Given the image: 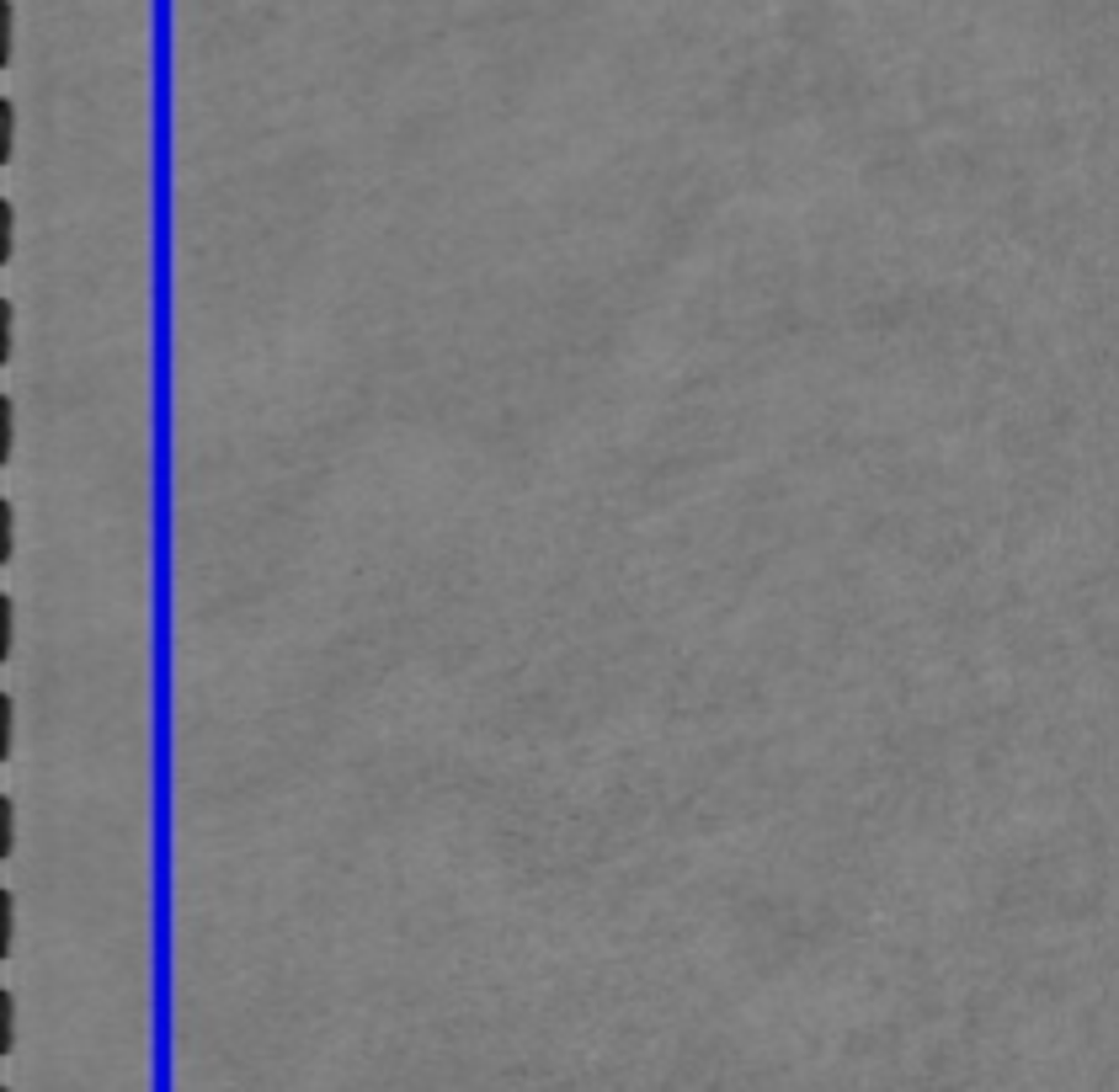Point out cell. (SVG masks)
<instances>
[{
  "label": "cell",
  "instance_id": "6da1fadb",
  "mask_svg": "<svg viewBox=\"0 0 1119 1092\" xmlns=\"http://www.w3.org/2000/svg\"><path fill=\"white\" fill-rule=\"evenodd\" d=\"M17 996H11V986L0 991V1056H11L17 1050Z\"/></svg>",
  "mask_w": 1119,
  "mask_h": 1092
},
{
  "label": "cell",
  "instance_id": "7a4b0ae2",
  "mask_svg": "<svg viewBox=\"0 0 1119 1092\" xmlns=\"http://www.w3.org/2000/svg\"><path fill=\"white\" fill-rule=\"evenodd\" d=\"M11 448H17V405L11 394H0V464H11Z\"/></svg>",
  "mask_w": 1119,
  "mask_h": 1092
},
{
  "label": "cell",
  "instance_id": "3957f363",
  "mask_svg": "<svg viewBox=\"0 0 1119 1092\" xmlns=\"http://www.w3.org/2000/svg\"><path fill=\"white\" fill-rule=\"evenodd\" d=\"M11 150H17V102L0 97V161L11 166Z\"/></svg>",
  "mask_w": 1119,
  "mask_h": 1092
},
{
  "label": "cell",
  "instance_id": "277c9868",
  "mask_svg": "<svg viewBox=\"0 0 1119 1092\" xmlns=\"http://www.w3.org/2000/svg\"><path fill=\"white\" fill-rule=\"evenodd\" d=\"M11 645H17V602L11 591H0V655L11 661Z\"/></svg>",
  "mask_w": 1119,
  "mask_h": 1092
},
{
  "label": "cell",
  "instance_id": "5b68a950",
  "mask_svg": "<svg viewBox=\"0 0 1119 1092\" xmlns=\"http://www.w3.org/2000/svg\"><path fill=\"white\" fill-rule=\"evenodd\" d=\"M17 853V805H11V794H0V858H11Z\"/></svg>",
  "mask_w": 1119,
  "mask_h": 1092
},
{
  "label": "cell",
  "instance_id": "8992f818",
  "mask_svg": "<svg viewBox=\"0 0 1119 1092\" xmlns=\"http://www.w3.org/2000/svg\"><path fill=\"white\" fill-rule=\"evenodd\" d=\"M11 943H17V896L0 890V954H11Z\"/></svg>",
  "mask_w": 1119,
  "mask_h": 1092
},
{
  "label": "cell",
  "instance_id": "52a82bcc",
  "mask_svg": "<svg viewBox=\"0 0 1119 1092\" xmlns=\"http://www.w3.org/2000/svg\"><path fill=\"white\" fill-rule=\"evenodd\" d=\"M11 555H17V507H11V496L0 502V560L11 565Z\"/></svg>",
  "mask_w": 1119,
  "mask_h": 1092
},
{
  "label": "cell",
  "instance_id": "ba28073f",
  "mask_svg": "<svg viewBox=\"0 0 1119 1092\" xmlns=\"http://www.w3.org/2000/svg\"><path fill=\"white\" fill-rule=\"evenodd\" d=\"M11 741H17V704L11 693H0V762H11Z\"/></svg>",
  "mask_w": 1119,
  "mask_h": 1092
},
{
  "label": "cell",
  "instance_id": "9c48e42d",
  "mask_svg": "<svg viewBox=\"0 0 1119 1092\" xmlns=\"http://www.w3.org/2000/svg\"><path fill=\"white\" fill-rule=\"evenodd\" d=\"M17 251V208H11V197H0V261H11Z\"/></svg>",
  "mask_w": 1119,
  "mask_h": 1092
},
{
  "label": "cell",
  "instance_id": "30bf717a",
  "mask_svg": "<svg viewBox=\"0 0 1119 1092\" xmlns=\"http://www.w3.org/2000/svg\"><path fill=\"white\" fill-rule=\"evenodd\" d=\"M11 347H17V309H11V294L0 299V358L11 363Z\"/></svg>",
  "mask_w": 1119,
  "mask_h": 1092
},
{
  "label": "cell",
  "instance_id": "8fae6325",
  "mask_svg": "<svg viewBox=\"0 0 1119 1092\" xmlns=\"http://www.w3.org/2000/svg\"><path fill=\"white\" fill-rule=\"evenodd\" d=\"M11 43H17V11H11V0H0V59L11 64Z\"/></svg>",
  "mask_w": 1119,
  "mask_h": 1092
},
{
  "label": "cell",
  "instance_id": "7c38bea8",
  "mask_svg": "<svg viewBox=\"0 0 1119 1092\" xmlns=\"http://www.w3.org/2000/svg\"><path fill=\"white\" fill-rule=\"evenodd\" d=\"M0 1092H11V1087H0Z\"/></svg>",
  "mask_w": 1119,
  "mask_h": 1092
}]
</instances>
